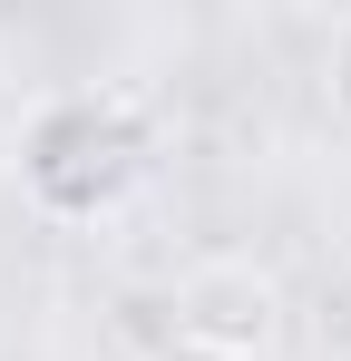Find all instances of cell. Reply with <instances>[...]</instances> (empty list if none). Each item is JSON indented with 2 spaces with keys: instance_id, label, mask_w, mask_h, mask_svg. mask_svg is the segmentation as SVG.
Here are the masks:
<instances>
[{
  "instance_id": "1",
  "label": "cell",
  "mask_w": 351,
  "mask_h": 361,
  "mask_svg": "<svg viewBox=\"0 0 351 361\" xmlns=\"http://www.w3.org/2000/svg\"><path fill=\"white\" fill-rule=\"evenodd\" d=\"M147 166V127L127 98H98V88H78V98H49L39 118L20 127V147H10V176L30 185L49 215H108L117 195L137 185Z\"/></svg>"
},
{
  "instance_id": "2",
  "label": "cell",
  "mask_w": 351,
  "mask_h": 361,
  "mask_svg": "<svg viewBox=\"0 0 351 361\" xmlns=\"http://www.w3.org/2000/svg\"><path fill=\"white\" fill-rule=\"evenodd\" d=\"M283 332H292V302L254 254H205L176 274V342L195 361H273Z\"/></svg>"
},
{
  "instance_id": "3",
  "label": "cell",
  "mask_w": 351,
  "mask_h": 361,
  "mask_svg": "<svg viewBox=\"0 0 351 361\" xmlns=\"http://www.w3.org/2000/svg\"><path fill=\"white\" fill-rule=\"evenodd\" d=\"M322 98H332V127L351 137V10L332 20V39H322Z\"/></svg>"
},
{
  "instance_id": "4",
  "label": "cell",
  "mask_w": 351,
  "mask_h": 361,
  "mask_svg": "<svg viewBox=\"0 0 351 361\" xmlns=\"http://www.w3.org/2000/svg\"><path fill=\"white\" fill-rule=\"evenodd\" d=\"M0 185H10V157H0Z\"/></svg>"
}]
</instances>
